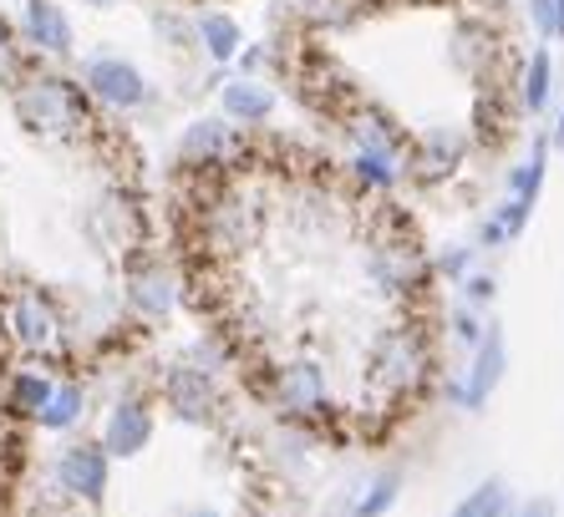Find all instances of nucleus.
I'll return each instance as SVG.
<instances>
[{
	"instance_id": "nucleus-31",
	"label": "nucleus",
	"mask_w": 564,
	"mask_h": 517,
	"mask_svg": "<svg viewBox=\"0 0 564 517\" xmlns=\"http://www.w3.org/2000/svg\"><path fill=\"white\" fill-rule=\"evenodd\" d=\"M0 81H21V46L6 26H0Z\"/></svg>"
},
{
	"instance_id": "nucleus-24",
	"label": "nucleus",
	"mask_w": 564,
	"mask_h": 517,
	"mask_svg": "<svg viewBox=\"0 0 564 517\" xmlns=\"http://www.w3.org/2000/svg\"><path fill=\"white\" fill-rule=\"evenodd\" d=\"M544 173H550V138H534L529 157L509 173V198H519V204H534L539 188H544Z\"/></svg>"
},
{
	"instance_id": "nucleus-1",
	"label": "nucleus",
	"mask_w": 564,
	"mask_h": 517,
	"mask_svg": "<svg viewBox=\"0 0 564 517\" xmlns=\"http://www.w3.org/2000/svg\"><path fill=\"white\" fill-rule=\"evenodd\" d=\"M87 91L72 87L66 77H31L15 87V117L21 128H31L36 138H52V143H77L93 128V112H87Z\"/></svg>"
},
{
	"instance_id": "nucleus-19",
	"label": "nucleus",
	"mask_w": 564,
	"mask_h": 517,
	"mask_svg": "<svg viewBox=\"0 0 564 517\" xmlns=\"http://www.w3.org/2000/svg\"><path fill=\"white\" fill-rule=\"evenodd\" d=\"M82 416H87V386L82 381H56L52 402L41 406V416H36V427L52 431V437H66V431L82 427Z\"/></svg>"
},
{
	"instance_id": "nucleus-22",
	"label": "nucleus",
	"mask_w": 564,
	"mask_h": 517,
	"mask_svg": "<svg viewBox=\"0 0 564 517\" xmlns=\"http://www.w3.org/2000/svg\"><path fill=\"white\" fill-rule=\"evenodd\" d=\"M397 497H402V472H377V477L351 497L346 517H387L397 507Z\"/></svg>"
},
{
	"instance_id": "nucleus-14",
	"label": "nucleus",
	"mask_w": 564,
	"mask_h": 517,
	"mask_svg": "<svg viewBox=\"0 0 564 517\" xmlns=\"http://www.w3.org/2000/svg\"><path fill=\"white\" fill-rule=\"evenodd\" d=\"M463 157H468V138H463V132L437 128V132H427L417 147H408V178L443 183V178H453V173L463 168Z\"/></svg>"
},
{
	"instance_id": "nucleus-15",
	"label": "nucleus",
	"mask_w": 564,
	"mask_h": 517,
	"mask_svg": "<svg viewBox=\"0 0 564 517\" xmlns=\"http://www.w3.org/2000/svg\"><path fill=\"white\" fill-rule=\"evenodd\" d=\"M346 132H351V153H381V157H408V138L381 107H356L346 117Z\"/></svg>"
},
{
	"instance_id": "nucleus-26",
	"label": "nucleus",
	"mask_w": 564,
	"mask_h": 517,
	"mask_svg": "<svg viewBox=\"0 0 564 517\" xmlns=\"http://www.w3.org/2000/svg\"><path fill=\"white\" fill-rule=\"evenodd\" d=\"M550 87H554V62H550V52H534L524 66V87H519L524 112H544L550 107Z\"/></svg>"
},
{
	"instance_id": "nucleus-35",
	"label": "nucleus",
	"mask_w": 564,
	"mask_h": 517,
	"mask_svg": "<svg viewBox=\"0 0 564 517\" xmlns=\"http://www.w3.org/2000/svg\"><path fill=\"white\" fill-rule=\"evenodd\" d=\"M554 147H564V107H560V128H554Z\"/></svg>"
},
{
	"instance_id": "nucleus-8",
	"label": "nucleus",
	"mask_w": 564,
	"mask_h": 517,
	"mask_svg": "<svg viewBox=\"0 0 564 517\" xmlns=\"http://www.w3.org/2000/svg\"><path fill=\"white\" fill-rule=\"evenodd\" d=\"M260 223H264V208L254 204L245 188H224L214 194L209 204L198 208V229H204V244L214 254H239L260 239Z\"/></svg>"
},
{
	"instance_id": "nucleus-36",
	"label": "nucleus",
	"mask_w": 564,
	"mask_h": 517,
	"mask_svg": "<svg viewBox=\"0 0 564 517\" xmlns=\"http://www.w3.org/2000/svg\"><path fill=\"white\" fill-rule=\"evenodd\" d=\"M554 6H560V36H564V0H554Z\"/></svg>"
},
{
	"instance_id": "nucleus-6",
	"label": "nucleus",
	"mask_w": 564,
	"mask_h": 517,
	"mask_svg": "<svg viewBox=\"0 0 564 517\" xmlns=\"http://www.w3.org/2000/svg\"><path fill=\"white\" fill-rule=\"evenodd\" d=\"M158 396H163V406H169L184 427H214L224 411L219 375L194 365V361H173L169 371L158 375Z\"/></svg>"
},
{
	"instance_id": "nucleus-10",
	"label": "nucleus",
	"mask_w": 564,
	"mask_h": 517,
	"mask_svg": "<svg viewBox=\"0 0 564 517\" xmlns=\"http://www.w3.org/2000/svg\"><path fill=\"white\" fill-rule=\"evenodd\" d=\"M503 371H509V345H503V330L488 324V336L473 345V361H468V375L463 381H447V402L463 406V411H484L499 391Z\"/></svg>"
},
{
	"instance_id": "nucleus-2",
	"label": "nucleus",
	"mask_w": 564,
	"mask_h": 517,
	"mask_svg": "<svg viewBox=\"0 0 564 517\" xmlns=\"http://www.w3.org/2000/svg\"><path fill=\"white\" fill-rule=\"evenodd\" d=\"M367 371H371V386L381 396H392V402L427 391V381H433V340H427V330L422 324H387L371 340Z\"/></svg>"
},
{
	"instance_id": "nucleus-28",
	"label": "nucleus",
	"mask_w": 564,
	"mask_h": 517,
	"mask_svg": "<svg viewBox=\"0 0 564 517\" xmlns=\"http://www.w3.org/2000/svg\"><path fill=\"white\" fill-rule=\"evenodd\" d=\"M473 264H478V244H453L433 258V274L447 279V285H463V279L473 274Z\"/></svg>"
},
{
	"instance_id": "nucleus-16",
	"label": "nucleus",
	"mask_w": 564,
	"mask_h": 517,
	"mask_svg": "<svg viewBox=\"0 0 564 517\" xmlns=\"http://www.w3.org/2000/svg\"><path fill=\"white\" fill-rule=\"evenodd\" d=\"M52 391H56V375L46 371L41 361H31V365H15V371L6 375L0 402H6V411H11V416H26V421H36L41 406L52 402Z\"/></svg>"
},
{
	"instance_id": "nucleus-29",
	"label": "nucleus",
	"mask_w": 564,
	"mask_h": 517,
	"mask_svg": "<svg viewBox=\"0 0 564 517\" xmlns=\"http://www.w3.org/2000/svg\"><path fill=\"white\" fill-rule=\"evenodd\" d=\"M447 330H453V340H458V345H468V350L488 336L484 315H478V310H468V305H453V315H447Z\"/></svg>"
},
{
	"instance_id": "nucleus-25",
	"label": "nucleus",
	"mask_w": 564,
	"mask_h": 517,
	"mask_svg": "<svg viewBox=\"0 0 564 517\" xmlns=\"http://www.w3.org/2000/svg\"><path fill=\"white\" fill-rule=\"evenodd\" d=\"M509 122H513V107L503 102L499 87H488L484 97H478V107H473V128H478V143H484V147H499L503 132H509Z\"/></svg>"
},
{
	"instance_id": "nucleus-17",
	"label": "nucleus",
	"mask_w": 564,
	"mask_h": 517,
	"mask_svg": "<svg viewBox=\"0 0 564 517\" xmlns=\"http://www.w3.org/2000/svg\"><path fill=\"white\" fill-rule=\"evenodd\" d=\"M21 31H26V46L46 56H66L72 52V21L56 0H26V11H21Z\"/></svg>"
},
{
	"instance_id": "nucleus-21",
	"label": "nucleus",
	"mask_w": 564,
	"mask_h": 517,
	"mask_svg": "<svg viewBox=\"0 0 564 517\" xmlns=\"http://www.w3.org/2000/svg\"><path fill=\"white\" fill-rule=\"evenodd\" d=\"M351 178L371 194H392L397 183L408 178V157H381V153H351Z\"/></svg>"
},
{
	"instance_id": "nucleus-37",
	"label": "nucleus",
	"mask_w": 564,
	"mask_h": 517,
	"mask_svg": "<svg viewBox=\"0 0 564 517\" xmlns=\"http://www.w3.org/2000/svg\"><path fill=\"white\" fill-rule=\"evenodd\" d=\"M87 6H118V0H87Z\"/></svg>"
},
{
	"instance_id": "nucleus-13",
	"label": "nucleus",
	"mask_w": 564,
	"mask_h": 517,
	"mask_svg": "<svg viewBox=\"0 0 564 517\" xmlns=\"http://www.w3.org/2000/svg\"><path fill=\"white\" fill-rule=\"evenodd\" d=\"M235 157H239V138L224 117H198V122L184 128V138H178V163L188 173H214L224 163H235Z\"/></svg>"
},
{
	"instance_id": "nucleus-11",
	"label": "nucleus",
	"mask_w": 564,
	"mask_h": 517,
	"mask_svg": "<svg viewBox=\"0 0 564 517\" xmlns=\"http://www.w3.org/2000/svg\"><path fill=\"white\" fill-rule=\"evenodd\" d=\"M153 431H158V416H153V402L148 396H118L107 406V421H102V452L112 462H132L153 447Z\"/></svg>"
},
{
	"instance_id": "nucleus-18",
	"label": "nucleus",
	"mask_w": 564,
	"mask_h": 517,
	"mask_svg": "<svg viewBox=\"0 0 564 517\" xmlns=\"http://www.w3.org/2000/svg\"><path fill=\"white\" fill-rule=\"evenodd\" d=\"M219 102H224V117H229V122L260 128V122H270V112H275V91L254 77H239L219 91Z\"/></svg>"
},
{
	"instance_id": "nucleus-3",
	"label": "nucleus",
	"mask_w": 564,
	"mask_h": 517,
	"mask_svg": "<svg viewBox=\"0 0 564 517\" xmlns=\"http://www.w3.org/2000/svg\"><path fill=\"white\" fill-rule=\"evenodd\" d=\"M367 274H371V285H377L381 295H392V299L422 295V289L437 279V274H433V258H427V249L417 244L412 223H402V219H392V229H387L377 244H371Z\"/></svg>"
},
{
	"instance_id": "nucleus-12",
	"label": "nucleus",
	"mask_w": 564,
	"mask_h": 517,
	"mask_svg": "<svg viewBox=\"0 0 564 517\" xmlns=\"http://www.w3.org/2000/svg\"><path fill=\"white\" fill-rule=\"evenodd\" d=\"M82 91H87L93 102H102L107 112H138V107L148 102L143 72L132 62H122V56H97V62H87Z\"/></svg>"
},
{
	"instance_id": "nucleus-34",
	"label": "nucleus",
	"mask_w": 564,
	"mask_h": 517,
	"mask_svg": "<svg viewBox=\"0 0 564 517\" xmlns=\"http://www.w3.org/2000/svg\"><path fill=\"white\" fill-rule=\"evenodd\" d=\"M178 517H224V513H219V507H184Z\"/></svg>"
},
{
	"instance_id": "nucleus-5",
	"label": "nucleus",
	"mask_w": 564,
	"mask_h": 517,
	"mask_svg": "<svg viewBox=\"0 0 564 517\" xmlns=\"http://www.w3.org/2000/svg\"><path fill=\"white\" fill-rule=\"evenodd\" d=\"M264 396L285 421H321L330 411V375L321 361H285L270 371L264 381Z\"/></svg>"
},
{
	"instance_id": "nucleus-23",
	"label": "nucleus",
	"mask_w": 564,
	"mask_h": 517,
	"mask_svg": "<svg viewBox=\"0 0 564 517\" xmlns=\"http://www.w3.org/2000/svg\"><path fill=\"white\" fill-rule=\"evenodd\" d=\"M198 41H204L209 62H235L239 46H245V36H239V21H235V15H224V11L198 15Z\"/></svg>"
},
{
	"instance_id": "nucleus-9",
	"label": "nucleus",
	"mask_w": 564,
	"mask_h": 517,
	"mask_svg": "<svg viewBox=\"0 0 564 517\" xmlns=\"http://www.w3.org/2000/svg\"><path fill=\"white\" fill-rule=\"evenodd\" d=\"M122 299H128V310L138 320L158 324L178 310V279H173V270L158 254H138L122 270Z\"/></svg>"
},
{
	"instance_id": "nucleus-7",
	"label": "nucleus",
	"mask_w": 564,
	"mask_h": 517,
	"mask_svg": "<svg viewBox=\"0 0 564 517\" xmlns=\"http://www.w3.org/2000/svg\"><path fill=\"white\" fill-rule=\"evenodd\" d=\"M52 482L66 503L77 507H102L107 487H112V457L102 452V441H66L52 462Z\"/></svg>"
},
{
	"instance_id": "nucleus-38",
	"label": "nucleus",
	"mask_w": 564,
	"mask_h": 517,
	"mask_svg": "<svg viewBox=\"0 0 564 517\" xmlns=\"http://www.w3.org/2000/svg\"><path fill=\"white\" fill-rule=\"evenodd\" d=\"M499 517H513V507H509V513H499Z\"/></svg>"
},
{
	"instance_id": "nucleus-30",
	"label": "nucleus",
	"mask_w": 564,
	"mask_h": 517,
	"mask_svg": "<svg viewBox=\"0 0 564 517\" xmlns=\"http://www.w3.org/2000/svg\"><path fill=\"white\" fill-rule=\"evenodd\" d=\"M458 289H463L458 305H468V310H484V305H494V295H499V279H494V274H484V270H473Z\"/></svg>"
},
{
	"instance_id": "nucleus-32",
	"label": "nucleus",
	"mask_w": 564,
	"mask_h": 517,
	"mask_svg": "<svg viewBox=\"0 0 564 517\" xmlns=\"http://www.w3.org/2000/svg\"><path fill=\"white\" fill-rule=\"evenodd\" d=\"M529 21L539 26V36H560V6L554 0H529Z\"/></svg>"
},
{
	"instance_id": "nucleus-20",
	"label": "nucleus",
	"mask_w": 564,
	"mask_h": 517,
	"mask_svg": "<svg viewBox=\"0 0 564 517\" xmlns=\"http://www.w3.org/2000/svg\"><path fill=\"white\" fill-rule=\"evenodd\" d=\"M529 219H534V204L503 198V204L484 219V229H478V249H509L513 239H519V233L529 229Z\"/></svg>"
},
{
	"instance_id": "nucleus-33",
	"label": "nucleus",
	"mask_w": 564,
	"mask_h": 517,
	"mask_svg": "<svg viewBox=\"0 0 564 517\" xmlns=\"http://www.w3.org/2000/svg\"><path fill=\"white\" fill-rule=\"evenodd\" d=\"M513 517H560V507H554V497H529Z\"/></svg>"
},
{
	"instance_id": "nucleus-27",
	"label": "nucleus",
	"mask_w": 564,
	"mask_h": 517,
	"mask_svg": "<svg viewBox=\"0 0 564 517\" xmlns=\"http://www.w3.org/2000/svg\"><path fill=\"white\" fill-rule=\"evenodd\" d=\"M499 513H509V487L494 477V482H484V487H473L447 517H499Z\"/></svg>"
},
{
	"instance_id": "nucleus-4",
	"label": "nucleus",
	"mask_w": 564,
	"mask_h": 517,
	"mask_svg": "<svg viewBox=\"0 0 564 517\" xmlns=\"http://www.w3.org/2000/svg\"><path fill=\"white\" fill-rule=\"evenodd\" d=\"M6 336H11L15 350H26L31 361H62L66 355V324L62 310L41 289H15L6 299Z\"/></svg>"
}]
</instances>
